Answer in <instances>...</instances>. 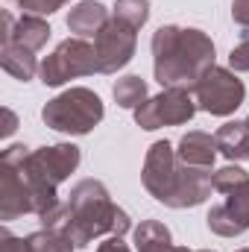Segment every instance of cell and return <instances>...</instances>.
<instances>
[{"label":"cell","instance_id":"6da1fadb","mask_svg":"<svg viewBox=\"0 0 249 252\" xmlns=\"http://www.w3.org/2000/svg\"><path fill=\"white\" fill-rule=\"evenodd\" d=\"M41 229L62 232L76 250H85L88 244H94V238L103 235L124 238L132 229V220L121 205L112 202V193L100 179H82L70 188L67 202H59L41 217Z\"/></svg>","mask_w":249,"mask_h":252},{"label":"cell","instance_id":"7a4b0ae2","mask_svg":"<svg viewBox=\"0 0 249 252\" xmlns=\"http://www.w3.org/2000/svg\"><path fill=\"white\" fill-rule=\"evenodd\" d=\"M141 182L147 193L167 208H196L214 190L211 167H190L176 156L170 141H156L147 150Z\"/></svg>","mask_w":249,"mask_h":252},{"label":"cell","instance_id":"3957f363","mask_svg":"<svg viewBox=\"0 0 249 252\" xmlns=\"http://www.w3.org/2000/svg\"><path fill=\"white\" fill-rule=\"evenodd\" d=\"M153 73L161 88H190L217 59L214 41L196 27H158L150 41Z\"/></svg>","mask_w":249,"mask_h":252},{"label":"cell","instance_id":"277c9868","mask_svg":"<svg viewBox=\"0 0 249 252\" xmlns=\"http://www.w3.org/2000/svg\"><path fill=\"white\" fill-rule=\"evenodd\" d=\"M103 118H106V106L100 94H94L85 85H73L62 94H56L41 109L44 126L62 135H88Z\"/></svg>","mask_w":249,"mask_h":252},{"label":"cell","instance_id":"5b68a950","mask_svg":"<svg viewBox=\"0 0 249 252\" xmlns=\"http://www.w3.org/2000/svg\"><path fill=\"white\" fill-rule=\"evenodd\" d=\"M190 94L196 100V106L205 112V115H214V118H229L235 115L244 100H247V85L244 79H238V73L232 67H220V64H211L193 85H190Z\"/></svg>","mask_w":249,"mask_h":252},{"label":"cell","instance_id":"8992f818","mask_svg":"<svg viewBox=\"0 0 249 252\" xmlns=\"http://www.w3.org/2000/svg\"><path fill=\"white\" fill-rule=\"evenodd\" d=\"M100 73V62H97V50L94 44H88V38H64L62 44L44 56L41 62V82L50 85V88H59L70 79H79V76H94Z\"/></svg>","mask_w":249,"mask_h":252},{"label":"cell","instance_id":"52a82bcc","mask_svg":"<svg viewBox=\"0 0 249 252\" xmlns=\"http://www.w3.org/2000/svg\"><path fill=\"white\" fill-rule=\"evenodd\" d=\"M196 109L199 106H196L190 88H161V94H156L147 103H141L132 115H135V124L141 129L153 132V129H161V126L190 124Z\"/></svg>","mask_w":249,"mask_h":252},{"label":"cell","instance_id":"ba28073f","mask_svg":"<svg viewBox=\"0 0 249 252\" xmlns=\"http://www.w3.org/2000/svg\"><path fill=\"white\" fill-rule=\"evenodd\" d=\"M94 50H97L100 73H118L132 62V56L138 50V30H132L129 24L112 15L109 24L94 38Z\"/></svg>","mask_w":249,"mask_h":252},{"label":"cell","instance_id":"9c48e42d","mask_svg":"<svg viewBox=\"0 0 249 252\" xmlns=\"http://www.w3.org/2000/svg\"><path fill=\"white\" fill-rule=\"evenodd\" d=\"M24 214H32V188L21 167L0 153V220L9 223Z\"/></svg>","mask_w":249,"mask_h":252},{"label":"cell","instance_id":"30bf717a","mask_svg":"<svg viewBox=\"0 0 249 252\" xmlns=\"http://www.w3.org/2000/svg\"><path fill=\"white\" fill-rule=\"evenodd\" d=\"M50 32L53 30L41 15L21 12V18H15L12 12H3V44H21L32 53H38L50 41Z\"/></svg>","mask_w":249,"mask_h":252},{"label":"cell","instance_id":"8fae6325","mask_svg":"<svg viewBox=\"0 0 249 252\" xmlns=\"http://www.w3.org/2000/svg\"><path fill=\"white\" fill-rule=\"evenodd\" d=\"M217 138L202 132V129H190L179 138L176 144V156L190 164V167H214V158H217Z\"/></svg>","mask_w":249,"mask_h":252},{"label":"cell","instance_id":"7c38bea8","mask_svg":"<svg viewBox=\"0 0 249 252\" xmlns=\"http://www.w3.org/2000/svg\"><path fill=\"white\" fill-rule=\"evenodd\" d=\"M109 9L97 0H82L67 12V30L76 38H97L100 30L109 24Z\"/></svg>","mask_w":249,"mask_h":252},{"label":"cell","instance_id":"4fadbf2b","mask_svg":"<svg viewBox=\"0 0 249 252\" xmlns=\"http://www.w3.org/2000/svg\"><path fill=\"white\" fill-rule=\"evenodd\" d=\"M217 150L229 158V161H249V121H229L217 132Z\"/></svg>","mask_w":249,"mask_h":252},{"label":"cell","instance_id":"5bb4252c","mask_svg":"<svg viewBox=\"0 0 249 252\" xmlns=\"http://www.w3.org/2000/svg\"><path fill=\"white\" fill-rule=\"evenodd\" d=\"M205 220H208V229L214 235H220V238H241L249 229V217L238 205H232L229 199L223 205H214Z\"/></svg>","mask_w":249,"mask_h":252},{"label":"cell","instance_id":"9a60e30c","mask_svg":"<svg viewBox=\"0 0 249 252\" xmlns=\"http://www.w3.org/2000/svg\"><path fill=\"white\" fill-rule=\"evenodd\" d=\"M0 64H3V70H6L9 76H15V79H21V82H30V79L41 70L35 53L27 50V47H21V44H3V47H0Z\"/></svg>","mask_w":249,"mask_h":252},{"label":"cell","instance_id":"2e32d148","mask_svg":"<svg viewBox=\"0 0 249 252\" xmlns=\"http://www.w3.org/2000/svg\"><path fill=\"white\" fill-rule=\"evenodd\" d=\"M135 250L138 252H170L173 250V235L161 220H141L135 226Z\"/></svg>","mask_w":249,"mask_h":252},{"label":"cell","instance_id":"e0dca14e","mask_svg":"<svg viewBox=\"0 0 249 252\" xmlns=\"http://www.w3.org/2000/svg\"><path fill=\"white\" fill-rule=\"evenodd\" d=\"M112 97H115V103H118L121 109H129V112H135L141 103H147V100H150V88H147V79H141V76H135V73H129V76H121V79L112 85Z\"/></svg>","mask_w":249,"mask_h":252},{"label":"cell","instance_id":"ac0fdd59","mask_svg":"<svg viewBox=\"0 0 249 252\" xmlns=\"http://www.w3.org/2000/svg\"><path fill=\"white\" fill-rule=\"evenodd\" d=\"M249 188V173L241 167V164H226L220 170H214V190L217 193H241V190Z\"/></svg>","mask_w":249,"mask_h":252},{"label":"cell","instance_id":"d6986e66","mask_svg":"<svg viewBox=\"0 0 249 252\" xmlns=\"http://www.w3.org/2000/svg\"><path fill=\"white\" fill-rule=\"evenodd\" d=\"M27 241H30L32 252H73L76 250L67 235L53 232V229H38V232H32Z\"/></svg>","mask_w":249,"mask_h":252},{"label":"cell","instance_id":"ffe728a7","mask_svg":"<svg viewBox=\"0 0 249 252\" xmlns=\"http://www.w3.org/2000/svg\"><path fill=\"white\" fill-rule=\"evenodd\" d=\"M112 15L129 24L132 30H141L150 21V0H118L112 6Z\"/></svg>","mask_w":249,"mask_h":252},{"label":"cell","instance_id":"44dd1931","mask_svg":"<svg viewBox=\"0 0 249 252\" xmlns=\"http://www.w3.org/2000/svg\"><path fill=\"white\" fill-rule=\"evenodd\" d=\"M18 9H24L27 15H53V12H59L64 3H70V0H12Z\"/></svg>","mask_w":249,"mask_h":252},{"label":"cell","instance_id":"7402d4cb","mask_svg":"<svg viewBox=\"0 0 249 252\" xmlns=\"http://www.w3.org/2000/svg\"><path fill=\"white\" fill-rule=\"evenodd\" d=\"M229 67H232L235 73H247L249 70V38H244L238 47H232V53H229Z\"/></svg>","mask_w":249,"mask_h":252},{"label":"cell","instance_id":"603a6c76","mask_svg":"<svg viewBox=\"0 0 249 252\" xmlns=\"http://www.w3.org/2000/svg\"><path fill=\"white\" fill-rule=\"evenodd\" d=\"M0 252H32V247L27 238H18L9 229H0Z\"/></svg>","mask_w":249,"mask_h":252},{"label":"cell","instance_id":"cb8c5ba5","mask_svg":"<svg viewBox=\"0 0 249 252\" xmlns=\"http://www.w3.org/2000/svg\"><path fill=\"white\" fill-rule=\"evenodd\" d=\"M232 18H235V24L244 30L241 35L249 38V0H232Z\"/></svg>","mask_w":249,"mask_h":252},{"label":"cell","instance_id":"d4e9b609","mask_svg":"<svg viewBox=\"0 0 249 252\" xmlns=\"http://www.w3.org/2000/svg\"><path fill=\"white\" fill-rule=\"evenodd\" d=\"M97 252H132V250H129V244H124L121 235H112L109 241H103V244L97 247Z\"/></svg>","mask_w":249,"mask_h":252},{"label":"cell","instance_id":"484cf974","mask_svg":"<svg viewBox=\"0 0 249 252\" xmlns=\"http://www.w3.org/2000/svg\"><path fill=\"white\" fill-rule=\"evenodd\" d=\"M15 129H18V118H15V112H12V109H3V129H0V135L9 138Z\"/></svg>","mask_w":249,"mask_h":252},{"label":"cell","instance_id":"4316f807","mask_svg":"<svg viewBox=\"0 0 249 252\" xmlns=\"http://www.w3.org/2000/svg\"><path fill=\"white\" fill-rule=\"evenodd\" d=\"M170 252H190V250H187V247H176V244H173V250H170Z\"/></svg>","mask_w":249,"mask_h":252},{"label":"cell","instance_id":"83f0119b","mask_svg":"<svg viewBox=\"0 0 249 252\" xmlns=\"http://www.w3.org/2000/svg\"><path fill=\"white\" fill-rule=\"evenodd\" d=\"M235 252H249V247H244V250H235Z\"/></svg>","mask_w":249,"mask_h":252},{"label":"cell","instance_id":"f1b7e54d","mask_svg":"<svg viewBox=\"0 0 249 252\" xmlns=\"http://www.w3.org/2000/svg\"><path fill=\"white\" fill-rule=\"evenodd\" d=\"M196 252H214V250H196Z\"/></svg>","mask_w":249,"mask_h":252},{"label":"cell","instance_id":"f546056e","mask_svg":"<svg viewBox=\"0 0 249 252\" xmlns=\"http://www.w3.org/2000/svg\"><path fill=\"white\" fill-rule=\"evenodd\" d=\"M247 121H249V118H247Z\"/></svg>","mask_w":249,"mask_h":252}]
</instances>
